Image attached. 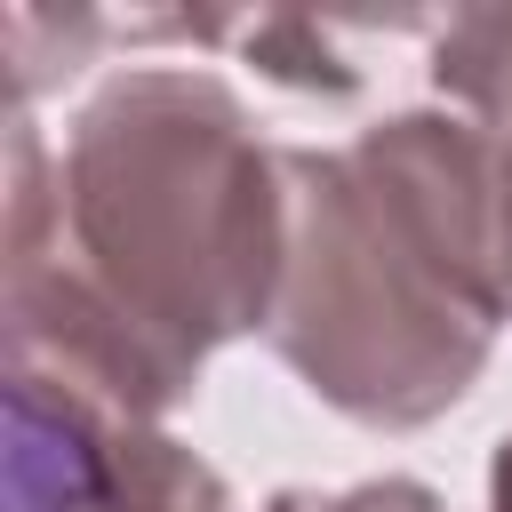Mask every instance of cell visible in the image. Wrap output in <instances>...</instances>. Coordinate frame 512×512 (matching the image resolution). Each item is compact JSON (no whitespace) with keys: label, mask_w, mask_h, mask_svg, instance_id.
Here are the masks:
<instances>
[{"label":"cell","mask_w":512,"mask_h":512,"mask_svg":"<svg viewBox=\"0 0 512 512\" xmlns=\"http://www.w3.org/2000/svg\"><path fill=\"white\" fill-rule=\"evenodd\" d=\"M8 376L168 424L200 368L272 328L288 272V144L200 64H120L48 152L0 136Z\"/></svg>","instance_id":"6da1fadb"},{"label":"cell","mask_w":512,"mask_h":512,"mask_svg":"<svg viewBox=\"0 0 512 512\" xmlns=\"http://www.w3.org/2000/svg\"><path fill=\"white\" fill-rule=\"evenodd\" d=\"M512 320L496 144L464 112H384L288 144V272L264 344L360 432L440 424Z\"/></svg>","instance_id":"7a4b0ae2"},{"label":"cell","mask_w":512,"mask_h":512,"mask_svg":"<svg viewBox=\"0 0 512 512\" xmlns=\"http://www.w3.org/2000/svg\"><path fill=\"white\" fill-rule=\"evenodd\" d=\"M8 512H240L224 472L168 424L40 376H8Z\"/></svg>","instance_id":"3957f363"},{"label":"cell","mask_w":512,"mask_h":512,"mask_svg":"<svg viewBox=\"0 0 512 512\" xmlns=\"http://www.w3.org/2000/svg\"><path fill=\"white\" fill-rule=\"evenodd\" d=\"M248 48V64L296 96H360L368 64L352 56V24H320V16H232V32Z\"/></svg>","instance_id":"277c9868"},{"label":"cell","mask_w":512,"mask_h":512,"mask_svg":"<svg viewBox=\"0 0 512 512\" xmlns=\"http://www.w3.org/2000/svg\"><path fill=\"white\" fill-rule=\"evenodd\" d=\"M8 40V112H32L48 88L80 80L96 64V48L112 40V16H88V8H8L0 24Z\"/></svg>","instance_id":"5b68a950"},{"label":"cell","mask_w":512,"mask_h":512,"mask_svg":"<svg viewBox=\"0 0 512 512\" xmlns=\"http://www.w3.org/2000/svg\"><path fill=\"white\" fill-rule=\"evenodd\" d=\"M264 512H448L424 480L384 472V480H352V488H280Z\"/></svg>","instance_id":"8992f818"},{"label":"cell","mask_w":512,"mask_h":512,"mask_svg":"<svg viewBox=\"0 0 512 512\" xmlns=\"http://www.w3.org/2000/svg\"><path fill=\"white\" fill-rule=\"evenodd\" d=\"M488 512H512V432H504L496 456H488Z\"/></svg>","instance_id":"52a82bcc"},{"label":"cell","mask_w":512,"mask_h":512,"mask_svg":"<svg viewBox=\"0 0 512 512\" xmlns=\"http://www.w3.org/2000/svg\"><path fill=\"white\" fill-rule=\"evenodd\" d=\"M488 144H496V184H504V248H512V128H496Z\"/></svg>","instance_id":"ba28073f"}]
</instances>
